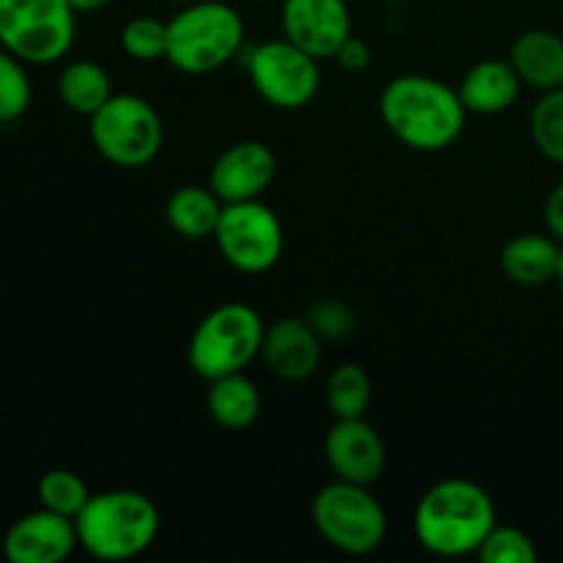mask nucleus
Here are the masks:
<instances>
[{"mask_svg": "<svg viewBox=\"0 0 563 563\" xmlns=\"http://www.w3.org/2000/svg\"><path fill=\"white\" fill-rule=\"evenodd\" d=\"M379 115L396 141L416 152H443L465 130L460 91L429 75L394 77L379 93Z\"/></svg>", "mask_w": 563, "mask_h": 563, "instance_id": "nucleus-1", "label": "nucleus"}, {"mask_svg": "<svg viewBox=\"0 0 563 563\" xmlns=\"http://www.w3.org/2000/svg\"><path fill=\"white\" fill-rule=\"evenodd\" d=\"M495 526L493 498L467 478H445L429 487L412 517L418 544L440 559L478 553Z\"/></svg>", "mask_w": 563, "mask_h": 563, "instance_id": "nucleus-2", "label": "nucleus"}, {"mask_svg": "<svg viewBox=\"0 0 563 563\" xmlns=\"http://www.w3.org/2000/svg\"><path fill=\"white\" fill-rule=\"evenodd\" d=\"M75 528L88 555L108 563L130 561L157 542L159 509L137 489H108L88 498Z\"/></svg>", "mask_w": 563, "mask_h": 563, "instance_id": "nucleus-3", "label": "nucleus"}, {"mask_svg": "<svg viewBox=\"0 0 563 563\" xmlns=\"http://www.w3.org/2000/svg\"><path fill=\"white\" fill-rule=\"evenodd\" d=\"M245 42V22L220 0L181 5L168 22V60L185 75H209L236 58Z\"/></svg>", "mask_w": 563, "mask_h": 563, "instance_id": "nucleus-4", "label": "nucleus"}, {"mask_svg": "<svg viewBox=\"0 0 563 563\" xmlns=\"http://www.w3.org/2000/svg\"><path fill=\"white\" fill-rule=\"evenodd\" d=\"M264 322L256 308L245 302H225L209 311L192 330L187 363L201 379L240 374L262 355Z\"/></svg>", "mask_w": 563, "mask_h": 563, "instance_id": "nucleus-5", "label": "nucleus"}, {"mask_svg": "<svg viewBox=\"0 0 563 563\" xmlns=\"http://www.w3.org/2000/svg\"><path fill=\"white\" fill-rule=\"evenodd\" d=\"M311 517L319 537L346 555L374 553L388 533V515L368 487L339 478L319 489Z\"/></svg>", "mask_w": 563, "mask_h": 563, "instance_id": "nucleus-6", "label": "nucleus"}, {"mask_svg": "<svg viewBox=\"0 0 563 563\" xmlns=\"http://www.w3.org/2000/svg\"><path fill=\"white\" fill-rule=\"evenodd\" d=\"M69 0H0V47L25 64H55L75 44Z\"/></svg>", "mask_w": 563, "mask_h": 563, "instance_id": "nucleus-7", "label": "nucleus"}, {"mask_svg": "<svg viewBox=\"0 0 563 563\" xmlns=\"http://www.w3.org/2000/svg\"><path fill=\"white\" fill-rule=\"evenodd\" d=\"M88 132L93 148L119 168H143L163 148L159 113L137 93H113L91 115Z\"/></svg>", "mask_w": 563, "mask_h": 563, "instance_id": "nucleus-8", "label": "nucleus"}, {"mask_svg": "<svg viewBox=\"0 0 563 563\" xmlns=\"http://www.w3.org/2000/svg\"><path fill=\"white\" fill-rule=\"evenodd\" d=\"M247 77L267 104L278 110H300L319 93V58L289 38L264 42L247 55Z\"/></svg>", "mask_w": 563, "mask_h": 563, "instance_id": "nucleus-9", "label": "nucleus"}, {"mask_svg": "<svg viewBox=\"0 0 563 563\" xmlns=\"http://www.w3.org/2000/svg\"><path fill=\"white\" fill-rule=\"evenodd\" d=\"M220 253L234 269L247 275L267 273L284 253V225L278 214L256 201L225 203L214 231Z\"/></svg>", "mask_w": 563, "mask_h": 563, "instance_id": "nucleus-10", "label": "nucleus"}, {"mask_svg": "<svg viewBox=\"0 0 563 563\" xmlns=\"http://www.w3.org/2000/svg\"><path fill=\"white\" fill-rule=\"evenodd\" d=\"M324 462L339 482L372 487L383 478L388 451L372 423L363 418H335L324 438Z\"/></svg>", "mask_w": 563, "mask_h": 563, "instance_id": "nucleus-11", "label": "nucleus"}, {"mask_svg": "<svg viewBox=\"0 0 563 563\" xmlns=\"http://www.w3.org/2000/svg\"><path fill=\"white\" fill-rule=\"evenodd\" d=\"M284 36L324 60L339 53L352 36V14L346 0H284L280 9Z\"/></svg>", "mask_w": 563, "mask_h": 563, "instance_id": "nucleus-12", "label": "nucleus"}, {"mask_svg": "<svg viewBox=\"0 0 563 563\" xmlns=\"http://www.w3.org/2000/svg\"><path fill=\"white\" fill-rule=\"evenodd\" d=\"M275 170H278V159L267 143L240 141L231 143L214 159L207 185L223 203L256 201L273 185Z\"/></svg>", "mask_w": 563, "mask_h": 563, "instance_id": "nucleus-13", "label": "nucleus"}, {"mask_svg": "<svg viewBox=\"0 0 563 563\" xmlns=\"http://www.w3.org/2000/svg\"><path fill=\"white\" fill-rule=\"evenodd\" d=\"M80 548L75 520L38 506L20 517L3 537V555L11 563H60Z\"/></svg>", "mask_w": 563, "mask_h": 563, "instance_id": "nucleus-14", "label": "nucleus"}, {"mask_svg": "<svg viewBox=\"0 0 563 563\" xmlns=\"http://www.w3.org/2000/svg\"><path fill=\"white\" fill-rule=\"evenodd\" d=\"M322 344L306 317L278 319L264 330L262 357L273 377L284 383H302L313 377L322 363Z\"/></svg>", "mask_w": 563, "mask_h": 563, "instance_id": "nucleus-15", "label": "nucleus"}, {"mask_svg": "<svg viewBox=\"0 0 563 563\" xmlns=\"http://www.w3.org/2000/svg\"><path fill=\"white\" fill-rule=\"evenodd\" d=\"M460 99L467 113L498 115L517 102L522 91V80L511 60L487 58L467 69L460 82Z\"/></svg>", "mask_w": 563, "mask_h": 563, "instance_id": "nucleus-16", "label": "nucleus"}, {"mask_svg": "<svg viewBox=\"0 0 563 563\" xmlns=\"http://www.w3.org/2000/svg\"><path fill=\"white\" fill-rule=\"evenodd\" d=\"M522 86L537 91L563 88V36L548 27H531L515 38L509 53Z\"/></svg>", "mask_w": 563, "mask_h": 563, "instance_id": "nucleus-17", "label": "nucleus"}, {"mask_svg": "<svg viewBox=\"0 0 563 563\" xmlns=\"http://www.w3.org/2000/svg\"><path fill=\"white\" fill-rule=\"evenodd\" d=\"M561 242L553 234H517L500 251V269L517 286H544L555 280Z\"/></svg>", "mask_w": 563, "mask_h": 563, "instance_id": "nucleus-18", "label": "nucleus"}, {"mask_svg": "<svg viewBox=\"0 0 563 563\" xmlns=\"http://www.w3.org/2000/svg\"><path fill=\"white\" fill-rule=\"evenodd\" d=\"M207 410L209 418L225 432H245L262 412V396L253 379L245 377V372L225 374L209 383Z\"/></svg>", "mask_w": 563, "mask_h": 563, "instance_id": "nucleus-19", "label": "nucleus"}, {"mask_svg": "<svg viewBox=\"0 0 563 563\" xmlns=\"http://www.w3.org/2000/svg\"><path fill=\"white\" fill-rule=\"evenodd\" d=\"M223 207L209 185H185L165 201V220L185 240H207L218 231Z\"/></svg>", "mask_w": 563, "mask_h": 563, "instance_id": "nucleus-20", "label": "nucleus"}, {"mask_svg": "<svg viewBox=\"0 0 563 563\" xmlns=\"http://www.w3.org/2000/svg\"><path fill=\"white\" fill-rule=\"evenodd\" d=\"M58 97L71 113L91 119L113 97V82H110L108 69L97 60H71L58 77Z\"/></svg>", "mask_w": 563, "mask_h": 563, "instance_id": "nucleus-21", "label": "nucleus"}, {"mask_svg": "<svg viewBox=\"0 0 563 563\" xmlns=\"http://www.w3.org/2000/svg\"><path fill=\"white\" fill-rule=\"evenodd\" d=\"M324 399L335 418H366L372 405V377L357 363H341L330 372Z\"/></svg>", "mask_w": 563, "mask_h": 563, "instance_id": "nucleus-22", "label": "nucleus"}, {"mask_svg": "<svg viewBox=\"0 0 563 563\" xmlns=\"http://www.w3.org/2000/svg\"><path fill=\"white\" fill-rule=\"evenodd\" d=\"M36 495L42 509H49L55 515H64L69 520H75L82 511V506L88 504V498H91V489H88V484L75 471L55 467V471H47L38 478Z\"/></svg>", "mask_w": 563, "mask_h": 563, "instance_id": "nucleus-23", "label": "nucleus"}, {"mask_svg": "<svg viewBox=\"0 0 563 563\" xmlns=\"http://www.w3.org/2000/svg\"><path fill=\"white\" fill-rule=\"evenodd\" d=\"M533 146L550 163L563 165V88L544 91L531 110Z\"/></svg>", "mask_w": 563, "mask_h": 563, "instance_id": "nucleus-24", "label": "nucleus"}, {"mask_svg": "<svg viewBox=\"0 0 563 563\" xmlns=\"http://www.w3.org/2000/svg\"><path fill=\"white\" fill-rule=\"evenodd\" d=\"M33 88L27 80L25 60L0 47V124L22 119L31 108Z\"/></svg>", "mask_w": 563, "mask_h": 563, "instance_id": "nucleus-25", "label": "nucleus"}, {"mask_svg": "<svg viewBox=\"0 0 563 563\" xmlns=\"http://www.w3.org/2000/svg\"><path fill=\"white\" fill-rule=\"evenodd\" d=\"M119 42L132 60H141V64L163 60L168 55V22L154 20V16H132L121 27Z\"/></svg>", "mask_w": 563, "mask_h": 563, "instance_id": "nucleus-26", "label": "nucleus"}, {"mask_svg": "<svg viewBox=\"0 0 563 563\" xmlns=\"http://www.w3.org/2000/svg\"><path fill=\"white\" fill-rule=\"evenodd\" d=\"M476 555L484 563H537L539 559L533 539L515 526H495Z\"/></svg>", "mask_w": 563, "mask_h": 563, "instance_id": "nucleus-27", "label": "nucleus"}, {"mask_svg": "<svg viewBox=\"0 0 563 563\" xmlns=\"http://www.w3.org/2000/svg\"><path fill=\"white\" fill-rule=\"evenodd\" d=\"M308 324L317 330V335L330 344L350 339L355 333V311L339 297H322L306 311Z\"/></svg>", "mask_w": 563, "mask_h": 563, "instance_id": "nucleus-28", "label": "nucleus"}, {"mask_svg": "<svg viewBox=\"0 0 563 563\" xmlns=\"http://www.w3.org/2000/svg\"><path fill=\"white\" fill-rule=\"evenodd\" d=\"M333 58L339 60L341 69L363 71L368 64H372V47H368V44L363 42V38L350 36L344 44H341L339 53H335Z\"/></svg>", "mask_w": 563, "mask_h": 563, "instance_id": "nucleus-29", "label": "nucleus"}, {"mask_svg": "<svg viewBox=\"0 0 563 563\" xmlns=\"http://www.w3.org/2000/svg\"><path fill=\"white\" fill-rule=\"evenodd\" d=\"M544 225L555 240L563 242V179L550 190L548 201H544Z\"/></svg>", "mask_w": 563, "mask_h": 563, "instance_id": "nucleus-30", "label": "nucleus"}, {"mask_svg": "<svg viewBox=\"0 0 563 563\" xmlns=\"http://www.w3.org/2000/svg\"><path fill=\"white\" fill-rule=\"evenodd\" d=\"M71 9L77 11V14H91V11H102L108 9L113 0H69Z\"/></svg>", "mask_w": 563, "mask_h": 563, "instance_id": "nucleus-31", "label": "nucleus"}, {"mask_svg": "<svg viewBox=\"0 0 563 563\" xmlns=\"http://www.w3.org/2000/svg\"><path fill=\"white\" fill-rule=\"evenodd\" d=\"M555 284L563 291V242H561V262H559V275H555Z\"/></svg>", "mask_w": 563, "mask_h": 563, "instance_id": "nucleus-32", "label": "nucleus"}, {"mask_svg": "<svg viewBox=\"0 0 563 563\" xmlns=\"http://www.w3.org/2000/svg\"><path fill=\"white\" fill-rule=\"evenodd\" d=\"M174 3H179V5H190V3H198V0H174Z\"/></svg>", "mask_w": 563, "mask_h": 563, "instance_id": "nucleus-33", "label": "nucleus"}, {"mask_svg": "<svg viewBox=\"0 0 563 563\" xmlns=\"http://www.w3.org/2000/svg\"><path fill=\"white\" fill-rule=\"evenodd\" d=\"M258 3H264V0H258Z\"/></svg>", "mask_w": 563, "mask_h": 563, "instance_id": "nucleus-34", "label": "nucleus"}]
</instances>
